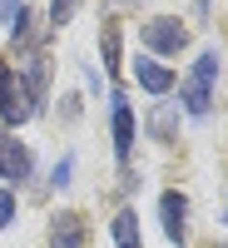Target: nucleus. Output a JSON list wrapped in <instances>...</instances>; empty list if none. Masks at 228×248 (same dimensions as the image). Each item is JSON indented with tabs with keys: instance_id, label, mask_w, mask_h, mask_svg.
<instances>
[{
	"instance_id": "nucleus-12",
	"label": "nucleus",
	"mask_w": 228,
	"mask_h": 248,
	"mask_svg": "<svg viewBox=\"0 0 228 248\" xmlns=\"http://www.w3.org/2000/svg\"><path fill=\"white\" fill-rule=\"evenodd\" d=\"M15 218V194H0V229H10Z\"/></svg>"
},
{
	"instance_id": "nucleus-7",
	"label": "nucleus",
	"mask_w": 228,
	"mask_h": 248,
	"mask_svg": "<svg viewBox=\"0 0 228 248\" xmlns=\"http://www.w3.org/2000/svg\"><path fill=\"white\" fill-rule=\"evenodd\" d=\"M159 214H164V233H169V243H183V214H189V203H183L179 194H164L159 199Z\"/></svg>"
},
{
	"instance_id": "nucleus-5",
	"label": "nucleus",
	"mask_w": 228,
	"mask_h": 248,
	"mask_svg": "<svg viewBox=\"0 0 228 248\" xmlns=\"http://www.w3.org/2000/svg\"><path fill=\"white\" fill-rule=\"evenodd\" d=\"M50 243H55V248H85V243H90L85 218H79V214H60L55 229H50Z\"/></svg>"
},
{
	"instance_id": "nucleus-9",
	"label": "nucleus",
	"mask_w": 228,
	"mask_h": 248,
	"mask_svg": "<svg viewBox=\"0 0 228 248\" xmlns=\"http://www.w3.org/2000/svg\"><path fill=\"white\" fill-rule=\"evenodd\" d=\"M114 243H119V248H144V238H139V218H134L129 209L114 218Z\"/></svg>"
},
{
	"instance_id": "nucleus-1",
	"label": "nucleus",
	"mask_w": 228,
	"mask_h": 248,
	"mask_svg": "<svg viewBox=\"0 0 228 248\" xmlns=\"http://www.w3.org/2000/svg\"><path fill=\"white\" fill-rule=\"evenodd\" d=\"M213 75H218V55L213 50H203L198 55V65H194V75L183 79V90H179V99H183V109L189 114H209V90H213Z\"/></svg>"
},
{
	"instance_id": "nucleus-10",
	"label": "nucleus",
	"mask_w": 228,
	"mask_h": 248,
	"mask_svg": "<svg viewBox=\"0 0 228 248\" xmlns=\"http://www.w3.org/2000/svg\"><path fill=\"white\" fill-rule=\"evenodd\" d=\"M99 45H105V70L114 75V70H119V25H105V30H99Z\"/></svg>"
},
{
	"instance_id": "nucleus-3",
	"label": "nucleus",
	"mask_w": 228,
	"mask_h": 248,
	"mask_svg": "<svg viewBox=\"0 0 228 248\" xmlns=\"http://www.w3.org/2000/svg\"><path fill=\"white\" fill-rule=\"evenodd\" d=\"M144 45H149L154 55H179L183 45H189V30H183L179 20H169V15H159V20L144 25Z\"/></svg>"
},
{
	"instance_id": "nucleus-14",
	"label": "nucleus",
	"mask_w": 228,
	"mask_h": 248,
	"mask_svg": "<svg viewBox=\"0 0 228 248\" xmlns=\"http://www.w3.org/2000/svg\"><path fill=\"white\" fill-rule=\"evenodd\" d=\"M20 15V0H0V20H15Z\"/></svg>"
},
{
	"instance_id": "nucleus-13",
	"label": "nucleus",
	"mask_w": 228,
	"mask_h": 248,
	"mask_svg": "<svg viewBox=\"0 0 228 248\" xmlns=\"http://www.w3.org/2000/svg\"><path fill=\"white\" fill-rule=\"evenodd\" d=\"M70 169H75L70 159H60V164H55V184H60V189H65V184H70Z\"/></svg>"
},
{
	"instance_id": "nucleus-2",
	"label": "nucleus",
	"mask_w": 228,
	"mask_h": 248,
	"mask_svg": "<svg viewBox=\"0 0 228 248\" xmlns=\"http://www.w3.org/2000/svg\"><path fill=\"white\" fill-rule=\"evenodd\" d=\"M35 114V99L25 90V79L10 75V65H0V119L5 124H25Z\"/></svg>"
},
{
	"instance_id": "nucleus-11",
	"label": "nucleus",
	"mask_w": 228,
	"mask_h": 248,
	"mask_svg": "<svg viewBox=\"0 0 228 248\" xmlns=\"http://www.w3.org/2000/svg\"><path fill=\"white\" fill-rule=\"evenodd\" d=\"M75 5H79V0H55V10H50V25H65V20L75 15Z\"/></svg>"
},
{
	"instance_id": "nucleus-6",
	"label": "nucleus",
	"mask_w": 228,
	"mask_h": 248,
	"mask_svg": "<svg viewBox=\"0 0 228 248\" xmlns=\"http://www.w3.org/2000/svg\"><path fill=\"white\" fill-rule=\"evenodd\" d=\"M129 149H134V109L124 105V94H114V154L129 159Z\"/></svg>"
},
{
	"instance_id": "nucleus-8",
	"label": "nucleus",
	"mask_w": 228,
	"mask_h": 248,
	"mask_svg": "<svg viewBox=\"0 0 228 248\" xmlns=\"http://www.w3.org/2000/svg\"><path fill=\"white\" fill-rule=\"evenodd\" d=\"M0 174H5V179H15V184L30 174V154L20 149L15 139H0Z\"/></svg>"
},
{
	"instance_id": "nucleus-4",
	"label": "nucleus",
	"mask_w": 228,
	"mask_h": 248,
	"mask_svg": "<svg viewBox=\"0 0 228 248\" xmlns=\"http://www.w3.org/2000/svg\"><path fill=\"white\" fill-rule=\"evenodd\" d=\"M134 79H139L149 94H169V90H174V70H164L154 55H139V60H134Z\"/></svg>"
}]
</instances>
